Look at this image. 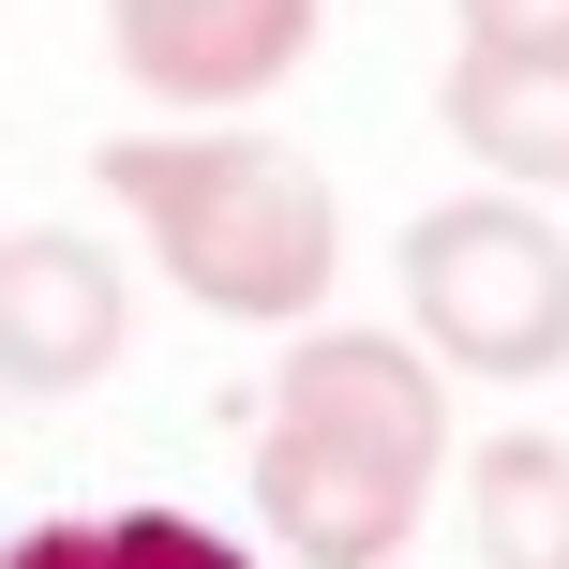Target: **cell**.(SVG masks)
<instances>
[{
  "label": "cell",
  "instance_id": "cell-1",
  "mask_svg": "<svg viewBox=\"0 0 569 569\" xmlns=\"http://www.w3.org/2000/svg\"><path fill=\"white\" fill-rule=\"evenodd\" d=\"M435 465H450L435 345H390V330H300L284 345L270 420H256V525L300 569H390L435 510Z\"/></svg>",
  "mask_w": 569,
  "mask_h": 569
},
{
  "label": "cell",
  "instance_id": "cell-2",
  "mask_svg": "<svg viewBox=\"0 0 569 569\" xmlns=\"http://www.w3.org/2000/svg\"><path fill=\"white\" fill-rule=\"evenodd\" d=\"M106 196L136 210V240L166 256V284L196 315H240V330H300L345 270V210L330 180L284 136H240V120H196V136H106Z\"/></svg>",
  "mask_w": 569,
  "mask_h": 569
},
{
  "label": "cell",
  "instance_id": "cell-3",
  "mask_svg": "<svg viewBox=\"0 0 569 569\" xmlns=\"http://www.w3.org/2000/svg\"><path fill=\"white\" fill-rule=\"evenodd\" d=\"M405 315L450 375L525 390V375L569 360V240L525 196H450L405 226Z\"/></svg>",
  "mask_w": 569,
  "mask_h": 569
},
{
  "label": "cell",
  "instance_id": "cell-4",
  "mask_svg": "<svg viewBox=\"0 0 569 569\" xmlns=\"http://www.w3.org/2000/svg\"><path fill=\"white\" fill-rule=\"evenodd\" d=\"M136 345V300H120V256L76 226H16L0 240V390L16 405H60Z\"/></svg>",
  "mask_w": 569,
  "mask_h": 569
},
{
  "label": "cell",
  "instance_id": "cell-5",
  "mask_svg": "<svg viewBox=\"0 0 569 569\" xmlns=\"http://www.w3.org/2000/svg\"><path fill=\"white\" fill-rule=\"evenodd\" d=\"M106 46L150 106H256V90L300 76L315 46V0H106Z\"/></svg>",
  "mask_w": 569,
  "mask_h": 569
},
{
  "label": "cell",
  "instance_id": "cell-6",
  "mask_svg": "<svg viewBox=\"0 0 569 569\" xmlns=\"http://www.w3.org/2000/svg\"><path fill=\"white\" fill-rule=\"evenodd\" d=\"M435 120H450V150H480L510 196H569V60H450V90H435Z\"/></svg>",
  "mask_w": 569,
  "mask_h": 569
},
{
  "label": "cell",
  "instance_id": "cell-7",
  "mask_svg": "<svg viewBox=\"0 0 569 569\" xmlns=\"http://www.w3.org/2000/svg\"><path fill=\"white\" fill-rule=\"evenodd\" d=\"M465 540H480V569H569V435L465 450Z\"/></svg>",
  "mask_w": 569,
  "mask_h": 569
},
{
  "label": "cell",
  "instance_id": "cell-8",
  "mask_svg": "<svg viewBox=\"0 0 569 569\" xmlns=\"http://www.w3.org/2000/svg\"><path fill=\"white\" fill-rule=\"evenodd\" d=\"M0 569H256V555L196 510H46L0 540Z\"/></svg>",
  "mask_w": 569,
  "mask_h": 569
},
{
  "label": "cell",
  "instance_id": "cell-9",
  "mask_svg": "<svg viewBox=\"0 0 569 569\" xmlns=\"http://www.w3.org/2000/svg\"><path fill=\"white\" fill-rule=\"evenodd\" d=\"M480 60H569V0H450Z\"/></svg>",
  "mask_w": 569,
  "mask_h": 569
}]
</instances>
